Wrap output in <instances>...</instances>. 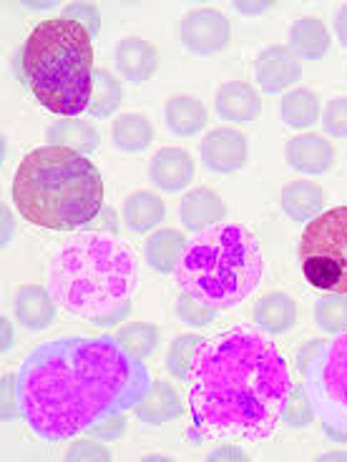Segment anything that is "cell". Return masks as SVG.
Instances as JSON below:
<instances>
[{"label": "cell", "mask_w": 347, "mask_h": 462, "mask_svg": "<svg viewBox=\"0 0 347 462\" xmlns=\"http://www.w3.org/2000/svg\"><path fill=\"white\" fill-rule=\"evenodd\" d=\"M202 342V337L197 335H184L176 337L166 352V372L176 377V380H184L189 377V365H192V357H194V349Z\"/></svg>", "instance_id": "4dcf8cb0"}, {"label": "cell", "mask_w": 347, "mask_h": 462, "mask_svg": "<svg viewBox=\"0 0 347 462\" xmlns=\"http://www.w3.org/2000/svg\"><path fill=\"white\" fill-rule=\"evenodd\" d=\"M166 219V204L154 191H134L124 201V224L134 234H146Z\"/></svg>", "instance_id": "cb8c5ba5"}, {"label": "cell", "mask_w": 347, "mask_h": 462, "mask_svg": "<svg viewBox=\"0 0 347 462\" xmlns=\"http://www.w3.org/2000/svg\"><path fill=\"white\" fill-rule=\"evenodd\" d=\"M214 111L221 121L230 124H249L262 114V98L259 93L244 81H230L221 86L214 98Z\"/></svg>", "instance_id": "2e32d148"}, {"label": "cell", "mask_w": 347, "mask_h": 462, "mask_svg": "<svg viewBox=\"0 0 347 462\" xmlns=\"http://www.w3.org/2000/svg\"><path fill=\"white\" fill-rule=\"evenodd\" d=\"M324 339H313V342H307V345L302 346L300 355H297V370H300V374H305L307 372V367L313 365V359L317 357V352L323 349Z\"/></svg>", "instance_id": "f35d334b"}, {"label": "cell", "mask_w": 347, "mask_h": 462, "mask_svg": "<svg viewBox=\"0 0 347 462\" xmlns=\"http://www.w3.org/2000/svg\"><path fill=\"white\" fill-rule=\"evenodd\" d=\"M194 159L184 149H162L154 153L149 163V176L156 189L166 194L184 191L194 181Z\"/></svg>", "instance_id": "4fadbf2b"}, {"label": "cell", "mask_w": 347, "mask_h": 462, "mask_svg": "<svg viewBox=\"0 0 347 462\" xmlns=\"http://www.w3.org/2000/svg\"><path fill=\"white\" fill-rule=\"evenodd\" d=\"M48 146H63V149L79 151L83 156H89L101 146L98 131L86 124L81 118H61L53 126L48 128Z\"/></svg>", "instance_id": "d4e9b609"}, {"label": "cell", "mask_w": 347, "mask_h": 462, "mask_svg": "<svg viewBox=\"0 0 347 462\" xmlns=\"http://www.w3.org/2000/svg\"><path fill=\"white\" fill-rule=\"evenodd\" d=\"M176 284L211 310L244 301L265 274V259L255 234L242 224H217L194 234L176 266Z\"/></svg>", "instance_id": "8992f818"}, {"label": "cell", "mask_w": 347, "mask_h": 462, "mask_svg": "<svg viewBox=\"0 0 347 462\" xmlns=\"http://www.w3.org/2000/svg\"><path fill=\"white\" fill-rule=\"evenodd\" d=\"M116 70L131 83H144L159 70V51L144 38H124L116 46Z\"/></svg>", "instance_id": "9a60e30c"}, {"label": "cell", "mask_w": 347, "mask_h": 462, "mask_svg": "<svg viewBox=\"0 0 347 462\" xmlns=\"http://www.w3.org/2000/svg\"><path fill=\"white\" fill-rule=\"evenodd\" d=\"M124 104V86L108 70H96L93 73V91L86 114L93 118H108L114 116Z\"/></svg>", "instance_id": "83f0119b"}, {"label": "cell", "mask_w": 347, "mask_h": 462, "mask_svg": "<svg viewBox=\"0 0 347 462\" xmlns=\"http://www.w3.org/2000/svg\"><path fill=\"white\" fill-rule=\"evenodd\" d=\"M289 393L287 362L262 329L234 327L194 349L186 400L202 438H269Z\"/></svg>", "instance_id": "7a4b0ae2"}, {"label": "cell", "mask_w": 347, "mask_h": 462, "mask_svg": "<svg viewBox=\"0 0 347 462\" xmlns=\"http://www.w3.org/2000/svg\"><path fill=\"white\" fill-rule=\"evenodd\" d=\"M0 332H3V342H0V352L5 355V352H11L13 349V322L3 314V319H0Z\"/></svg>", "instance_id": "b9f144b4"}, {"label": "cell", "mask_w": 347, "mask_h": 462, "mask_svg": "<svg viewBox=\"0 0 347 462\" xmlns=\"http://www.w3.org/2000/svg\"><path fill=\"white\" fill-rule=\"evenodd\" d=\"M21 415V400H18V374H3V420H15Z\"/></svg>", "instance_id": "d590c367"}, {"label": "cell", "mask_w": 347, "mask_h": 462, "mask_svg": "<svg viewBox=\"0 0 347 462\" xmlns=\"http://www.w3.org/2000/svg\"><path fill=\"white\" fill-rule=\"evenodd\" d=\"M227 219V207L220 199L217 191H211L207 186H199L186 191V197L179 204V221L186 231H207L217 224H224Z\"/></svg>", "instance_id": "5bb4252c"}, {"label": "cell", "mask_w": 347, "mask_h": 462, "mask_svg": "<svg viewBox=\"0 0 347 462\" xmlns=\"http://www.w3.org/2000/svg\"><path fill=\"white\" fill-rule=\"evenodd\" d=\"M176 317L182 322L192 324V327H207L217 319V310H211L207 304H202L194 297H189L182 291V297L176 300Z\"/></svg>", "instance_id": "d6a6232c"}, {"label": "cell", "mask_w": 347, "mask_h": 462, "mask_svg": "<svg viewBox=\"0 0 347 462\" xmlns=\"http://www.w3.org/2000/svg\"><path fill=\"white\" fill-rule=\"evenodd\" d=\"M209 460H247V455L239 448H220L209 455Z\"/></svg>", "instance_id": "7bdbcfd3"}, {"label": "cell", "mask_w": 347, "mask_h": 462, "mask_svg": "<svg viewBox=\"0 0 347 462\" xmlns=\"http://www.w3.org/2000/svg\"><path fill=\"white\" fill-rule=\"evenodd\" d=\"M186 236L176 229H159L151 234L144 244V256L146 264L156 274H172L179 266V259L184 254Z\"/></svg>", "instance_id": "7402d4cb"}, {"label": "cell", "mask_w": 347, "mask_h": 462, "mask_svg": "<svg viewBox=\"0 0 347 462\" xmlns=\"http://www.w3.org/2000/svg\"><path fill=\"white\" fill-rule=\"evenodd\" d=\"M134 412L146 425H164V422H172L184 412V402L169 382L154 380L149 394L141 400Z\"/></svg>", "instance_id": "ffe728a7"}, {"label": "cell", "mask_w": 347, "mask_h": 462, "mask_svg": "<svg viewBox=\"0 0 347 462\" xmlns=\"http://www.w3.org/2000/svg\"><path fill=\"white\" fill-rule=\"evenodd\" d=\"M202 163L211 173L242 171L249 159V141L242 131L234 128H214L199 143Z\"/></svg>", "instance_id": "30bf717a"}, {"label": "cell", "mask_w": 347, "mask_h": 462, "mask_svg": "<svg viewBox=\"0 0 347 462\" xmlns=\"http://www.w3.org/2000/svg\"><path fill=\"white\" fill-rule=\"evenodd\" d=\"M124 430H127V417L124 412L121 415H114V417H106L101 422H96L91 430H89V435L96 439H106V442H114L124 435Z\"/></svg>", "instance_id": "74e56055"}, {"label": "cell", "mask_w": 347, "mask_h": 462, "mask_svg": "<svg viewBox=\"0 0 347 462\" xmlns=\"http://www.w3.org/2000/svg\"><path fill=\"white\" fill-rule=\"evenodd\" d=\"M255 322L267 335H285L297 322V304L282 291L265 294L255 304Z\"/></svg>", "instance_id": "603a6c76"}, {"label": "cell", "mask_w": 347, "mask_h": 462, "mask_svg": "<svg viewBox=\"0 0 347 462\" xmlns=\"http://www.w3.org/2000/svg\"><path fill=\"white\" fill-rule=\"evenodd\" d=\"M63 18H69L73 23L83 25L91 38H96L98 31H101V15H98L93 3H69L66 11H63Z\"/></svg>", "instance_id": "836d02e7"}, {"label": "cell", "mask_w": 347, "mask_h": 462, "mask_svg": "<svg viewBox=\"0 0 347 462\" xmlns=\"http://www.w3.org/2000/svg\"><path fill=\"white\" fill-rule=\"evenodd\" d=\"M231 38L230 21L221 11L214 8H199L186 13L179 23V41L194 56H214L227 48Z\"/></svg>", "instance_id": "9c48e42d"}, {"label": "cell", "mask_w": 347, "mask_h": 462, "mask_svg": "<svg viewBox=\"0 0 347 462\" xmlns=\"http://www.w3.org/2000/svg\"><path fill=\"white\" fill-rule=\"evenodd\" d=\"M114 146L127 153L146 151L154 141V126L144 114H121L111 126Z\"/></svg>", "instance_id": "484cf974"}, {"label": "cell", "mask_w": 347, "mask_h": 462, "mask_svg": "<svg viewBox=\"0 0 347 462\" xmlns=\"http://www.w3.org/2000/svg\"><path fill=\"white\" fill-rule=\"evenodd\" d=\"M314 322L324 332H347V294H324L314 301Z\"/></svg>", "instance_id": "f546056e"}, {"label": "cell", "mask_w": 347, "mask_h": 462, "mask_svg": "<svg viewBox=\"0 0 347 462\" xmlns=\"http://www.w3.org/2000/svg\"><path fill=\"white\" fill-rule=\"evenodd\" d=\"M333 46V35L320 18H300L289 28V51L302 60H320Z\"/></svg>", "instance_id": "44dd1931"}, {"label": "cell", "mask_w": 347, "mask_h": 462, "mask_svg": "<svg viewBox=\"0 0 347 462\" xmlns=\"http://www.w3.org/2000/svg\"><path fill=\"white\" fill-rule=\"evenodd\" d=\"M91 41L83 25L63 15L38 23L25 38L23 81L51 114L76 118L89 108L96 73Z\"/></svg>", "instance_id": "5b68a950"}, {"label": "cell", "mask_w": 347, "mask_h": 462, "mask_svg": "<svg viewBox=\"0 0 347 462\" xmlns=\"http://www.w3.org/2000/svg\"><path fill=\"white\" fill-rule=\"evenodd\" d=\"M320 460H347V455L345 452H340V455H333V452H327V455H323V457H320Z\"/></svg>", "instance_id": "f6af8a7d"}, {"label": "cell", "mask_w": 347, "mask_h": 462, "mask_svg": "<svg viewBox=\"0 0 347 462\" xmlns=\"http://www.w3.org/2000/svg\"><path fill=\"white\" fill-rule=\"evenodd\" d=\"M139 282V259L111 234H79L48 264V291L61 310L89 322L104 319L131 301Z\"/></svg>", "instance_id": "3957f363"}, {"label": "cell", "mask_w": 347, "mask_h": 462, "mask_svg": "<svg viewBox=\"0 0 347 462\" xmlns=\"http://www.w3.org/2000/svg\"><path fill=\"white\" fill-rule=\"evenodd\" d=\"M279 118L289 128H310L320 118V98L310 88L287 91V96L279 104Z\"/></svg>", "instance_id": "4316f807"}, {"label": "cell", "mask_w": 347, "mask_h": 462, "mask_svg": "<svg viewBox=\"0 0 347 462\" xmlns=\"http://www.w3.org/2000/svg\"><path fill=\"white\" fill-rule=\"evenodd\" d=\"M56 300L48 289L28 284L15 291V319L28 332H41L56 319Z\"/></svg>", "instance_id": "e0dca14e"}, {"label": "cell", "mask_w": 347, "mask_h": 462, "mask_svg": "<svg viewBox=\"0 0 347 462\" xmlns=\"http://www.w3.org/2000/svg\"><path fill=\"white\" fill-rule=\"evenodd\" d=\"M302 382L327 438L347 442V332L324 342Z\"/></svg>", "instance_id": "ba28073f"}, {"label": "cell", "mask_w": 347, "mask_h": 462, "mask_svg": "<svg viewBox=\"0 0 347 462\" xmlns=\"http://www.w3.org/2000/svg\"><path fill=\"white\" fill-rule=\"evenodd\" d=\"M13 231H15V224H13V214L8 208L3 207V246H8L13 239Z\"/></svg>", "instance_id": "ee69618b"}, {"label": "cell", "mask_w": 347, "mask_h": 462, "mask_svg": "<svg viewBox=\"0 0 347 462\" xmlns=\"http://www.w3.org/2000/svg\"><path fill=\"white\" fill-rule=\"evenodd\" d=\"M305 279L327 294H347V207L314 217L300 239Z\"/></svg>", "instance_id": "52a82bcc"}, {"label": "cell", "mask_w": 347, "mask_h": 462, "mask_svg": "<svg viewBox=\"0 0 347 462\" xmlns=\"http://www.w3.org/2000/svg\"><path fill=\"white\" fill-rule=\"evenodd\" d=\"M324 131L335 139H347V98H333L324 108Z\"/></svg>", "instance_id": "e575fe53"}, {"label": "cell", "mask_w": 347, "mask_h": 462, "mask_svg": "<svg viewBox=\"0 0 347 462\" xmlns=\"http://www.w3.org/2000/svg\"><path fill=\"white\" fill-rule=\"evenodd\" d=\"M207 106L194 96H174L164 106V124L176 139L197 136L207 128Z\"/></svg>", "instance_id": "ac0fdd59"}, {"label": "cell", "mask_w": 347, "mask_h": 462, "mask_svg": "<svg viewBox=\"0 0 347 462\" xmlns=\"http://www.w3.org/2000/svg\"><path fill=\"white\" fill-rule=\"evenodd\" d=\"M151 384L144 359L131 357L116 337H61L25 357L18 400L28 428L41 439L61 442L136 410Z\"/></svg>", "instance_id": "6da1fadb"}, {"label": "cell", "mask_w": 347, "mask_h": 462, "mask_svg": "<svg viewBox=\"0 0 347 462\" xmlns=\"http://www.w3.org/2000/svg\"><path fill=\"white\" fill-rule=\"evenodd\" d=\"M285 159L292 171L305 176L327 173L335 163V146L317 134H300L285 146Z\"/></svg>", "instance_id": "7c38bea8"}, {"label": "cell", "mask_w": 347, "mask_h": 462, "mask_svg": "<svg viewBox=\"0 0 347 462\" xmlns=\"http://www.w3.org/2000/svg\"><path fill=\"white\" fill-rule=\"evenodd\" d=\"M116 342L127 349L131 357L146 359L154 355V349L159 346V329L154 324L146 322H131L124 324L118 332H116Z\"/></svg>", "instance_id": "f1b7e54d"}, {"label": "cell", "mask_w": 347, "mask_h": 462, "mask_svg": "<svg viewBox=\"0 0 347 462\" xmlns=\"http://www.w3.org/2000/svg\"><path fill=\"white\" fill-rule=\"evenodd\" d=\"M66 460L79 462V460H111V452L101 448L98 442H91V439H79L70 445V450L66 452Z\"/></svg>", "instance_id": "8d00e7d4"}, {"label": "cell", "mask_w": 347, "mask_h": 462, "mask_svg": "<svg viewBox=\"0 0 347 462\" xmlns=\"http://www.w3.org/2000/svg\"><path fill=\"white\" fill-rule=\"evenodd\" d=\"M282 211L287 214L289 219L297 221V224H310L314 217H320L324 208V191L313 181L307 179H297V181H289L282 189V197H279Z\"/></svg>", "instance_id": "d6986e66"}, {"label": "cell", "mask_w": 347, "mask_h": 462, "mask_svg": "<svg viewBox=\"0 0 347 462\" xmlns=\"http://www.w3.org/2000/svg\"><path fill=\"white\" fill-rule=\"evenodd\" d=\"M13 204L35 226L81 229L104 211V179L79 151L41 146L25 153L13 176Z\"/></svg>", "instance_id": "277c9868"}, {"label": "cell", "mask_w": 347, "mask_h": 462, "mask_svg": "<svg viewBox=\"0 0 347 462\" xmlns=\"http://www.w3.org/2000/svg\"><path fill=\"white\" fill-rule=\"evenodd\" d=\"M234 8L242 13V15H259V13L269 11L272 3H269V0H262V3H244V0H237Z\"/></svg>", "instance_id": "60d3db41"}, {"label": "cell", "mask_w": 347, "mask_h": 462, "mask_svg": "<svg viewBox=\"0 0 347 462\" xmlns=\"http://www.w3.org/2000/svg\"><path fill=\"white\" fill-rule=\"evenodd\" d=\"M255 79L262 91L277 96L287 91L289 86L300 83L302 66L287 46H269L257 56Z\"/></svg>", "instance_id": "8fae6325"}, {"label": "cell", "mask_w": 347, "mask_h": 462, "mask_svg": "<svg viewBox=\"0 0 347 462\" xmlns=\"http://www.w3.org/2000/svg\"><path fill=\"white\" fill-rule=\"evenodd\" d=\"M333 31H335L337 41H340V46L347 48V3H345V5H340V11L335 13V21H333Z\"/></svg>", "instance_id": "ab89813d"}, {"label": "cell", "mask_w": 347, "mask_h": 462, "mask_svg": "<svg viewBox=\"0 0 347 462\" xmlns=\"http://www.w3.org/2000/svg\"><path fill=\"white\" fill-rule=\"evenodd\" d=\"M314 410L310 404V397L305 393V387H292V393L287 397V404H285V412H282V420L287 422L289 428H307L313 422Z\"/></svg>", "instance_id": "1f68e13d"}]
</instances>
